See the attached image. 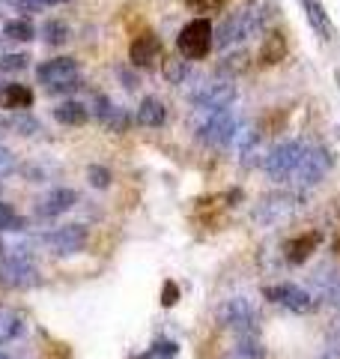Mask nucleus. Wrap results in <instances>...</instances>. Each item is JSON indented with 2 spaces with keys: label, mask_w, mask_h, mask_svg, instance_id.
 Returning a JSON list of instances; mask_svg holds the SVG:
<instances>
[{
  "label": "nucleus",
  "mask_w": 340,
  "mask_h": 359,
  "mask_svg": "<svg viewBox=\"0 0 340 359\" xmlns=\"http://www.w3.org/2000/svg\"><path fill=\"white\" fill-rule=\"evenodd\" d=\"M39 282L36 264L27 245H9L0 255V285L6 287H33Z\"/></svg>",
  "instance_id": "1"
},
{
  "label": "nucleus",
  "mask_w": 340,
  "mask_h": 359,
  "mask_svg": "<svg viewBox=\"0 0 340 359\" xmlns=\"http://www.w3.org/2000/svg\"><path fill=\"white\" fill-rule=\"evenodd\" d=\"M36 78L39 84H45L48 93H72L81 84V69H78V63L72 57H54L48 63H42L36 69Z\"/></svg>",
  "instance_id": "2"
},
{
  "label": "nucleus",
  "mask_w": 340,
  "mask_h": 359,
  "mask_svg": "<svg viewBox=\"0 0 340 359\" xmlns=\"http://www.w3.org/2000/svg\"><path fill=\"white\" fill-rule=\"evenodd\" d=\"M239 126V117L230 108H218V111H203V123L197 126V138L209 147H224L233 138V129Z\"/></svg>",
  "instance_id": "3"
},
{
  "label": "nucleus",
  "mask_w": 340,
  "mask_h": 359,
  "mask_svg": "<svg viewBox=\"0 0 340 359\" xmlns=\"http://www.w3.org/2000/svg\"><path fill=\"white\" fill-rule=\"evenodd\" d=\"M176 48L185 60H203L212 48V25L206 18H194L179 30L176 36Z\"/></svg>",
  "instance_id": "4"
},
{
  "label": "nucleus",
  "mask_w": 340,
  "mask_h": 359,
  "mask_svg": "<svg viewBox=\"0 0 340 359\" xmlns=\"http://www.w3.org/2000/svg\"><path fill=\"white\" fill-rule=\"evenodd\" d=\"M218 318H221L224 327L236 335V339H239V335H257V320L260 318H257L254 306L245 297L227 299L221 306V311H218Z\"/></svg>",
  "instance_id": "5"
},
{
  "label": "nucleus",
  "mask_w": 340,
  "mask_h": 359,
  "mask_svg": "<svg viewBox=\"0 0 340 359\" xmlns=\"http://www.w3.org/2000/svg\"><path fill=\"white\" fill-rule=\"evenodd\" d=\"M296 212V198L292 195H269L254 207V222L263 228H278V224L290 222Z\"/></svg>",
  "instance_id": "6"
},
{
  "label": "nucleus",
  "mask_w": 340,
  "mask_h": 359,
  "mask_svg": "<svg viewBox=\"0 0 340 359\" xmlns=\"http://www.w3.org/2000/svg\"><path fill=\"white\" fill-rule=\"evenodd\" d=\"M236 99V87L233 81H203L191 90V102L200 111H218V108H230Z\"/></svg>",
  "instance_id": "7"
},
{
  "label": "nucleus",
  "mask_w": 340,
  "mask_h": 359,
  "mask_svg": "<svg viewBox=\"0 0 340 359\" xmlns=\"http://www.w3.org/2000/svg\"><path fill=\"white\" fill-rule=\"evenodd\" d=\"M302 153H304V147H302L299 141H283L281 147H275V150L266 156V162H263L266 174H269L271 180H287L292 171H296Z\"/></svg>",
  "instance_id": "8"
},
{
  "label": "nucleus",
  "mask_w": 340,
  "mask_h": 359,
  "mask_svg": "<svg viewBox=\"0 0 340 359\" xmlns=\"http://www.w3.org/2000/svg\"><path fill=\"white\" fill-rule=\"evenodd\" d=\"M269 297L281 302L283 309H290V311H296V314H311L316 306H320V297L313 294V290L308 287H302V285H290V282H283L278 287H271L269 290Z\"/></svg>",
  "instance_id": "9"
},
{
  "label": "nucleus",
  "mask_w": 340,
  "mask_h": 359,
  "mask_svg": "<svg viewBox=\"0 0 340 359\" xmlns=\"http://www.w3.org/2000/svg\"><path fill=\"white\" fill-rule=\"evenodd\" d=\"M42 243H45V249H48L51 255H60V257L75 255V252H81L87 245V228L84 224H63V228L51 231Z\"/></svg>",
  "instance_id": "10"
},
{
  "label": "nucleus",
  "mask_w": 340,
  "mask_h": 359,
  "mask_svg": "<svg viewBox=\"0 0 340 359\" xmlns=\"http://www.w3.org/2000/svg\"><path fill=\"white\" fill-rule=\"evenodd\" d=\"M328 165H332V159H328L325 150H320V147L304 150L302 159H299V165H296V171H292L290 177L296 180L299 186H316V183H320V180L325 177Z\"/></svg>",
  "instance_id": "11"
},
{
  "label": "nucleus",
  "mask_w": 340,
  "mask_h": 359,
  "mask_svg": "<svg viewBox=\"0 0 340 359\" xmlns=\"http://www.w3.org/2000/svg\"><path fill=\"white\" fill-rule=\"evenodd\" d=\"M248 39H251V33H248L245 21H242V15H239V9L227 15L221 25H218V30H212V45H215V48H221V51L236 48V45H242V42H248Z\"/></svg>",
  "instance_id": "12"
},
{
  "label": "nucleus",
  "mask_w": 340,
  "mask_h": 359,
  "mask_svg": "<svg viewBox=\"0 0 340 359\" xmlns=\"http://www.w3.org/2000/svg\"><path fill=\"white\" fill-rule=\"evenodd\" d=\"M239 15L245 21L248 33L257 36V33H263L269 27V21L275 18V4H271V0H245L239 6Z\"/></svg>",
  "instance_id": "13"
},
{
  "label": "nucleus",
  "mask_w": 340,
  "mask_h": 359,
  "mask_svg": "<svg viewBox=\"0 0 340 359\" xmlns=\"http://www.w3.org/2000/svg\"><path fill=\"white\" fill-rule=\"evenodd\" d=\"M75 204H78V195L72 189H63V186L51 189V192L36 204V216L39 219H57V216H63V212H69Z\"/></svg>",
  "instance_id": "14"
},
{
  "label": "nucleus",
  "mask_w": 340,
  "mask_h": 359,
  "mask_svg": "<svg viewBox=\"0 0 340 359\" xmlns=\"http://www.w3.org/2000/svg\"><path fill=\"white\" fill-rule=\"evenodd\" d=\"M158 54H162V42H158L153 33H141L129 48V57L134 66H153L158 60Z\"/></svg>",
  "instance_id": "15"
},
{
  "label": "nucleus",
  "mask_w": 340,
  "mask_h": 359,
  "mask_svg": "<svg viewBox=\"0 0 340 359\" xmlns=\"http://www.w3.org/2000/svg\"><path fill=\"white\" fill-rule=\"evenodd\" d=\"M27 323H24V314L15 311V309H6L0 306V344H13L24 335Z\"/></svg>",
  "instance_id": "16"
},
{
  "label": "nucleus",
  "mask_w": 340,
  "mask_h": 359,
  "mask_svg": "<svg viewBox=\"0 0 340 359\" xmlns=\"http://www.w3.org/2000/svg\"><path fill=\"white\" fill-rule=\"evenodd\" d=\"M221 359H266V351L257 335H239V339L224 351Z\"/></svg>",
  "instance_id": "17"
},
{
  "label": "nucleus",
  "mask_w": 340,
  "mask_h": 359,
  "mask_svg": "<svg viewBox=\"0 0 340 359\" xmlns=\"http://www.w3.org/2000/svg\"><path fill=\"white\" fill-rule=\"evenodd\" d=\"M164 120H167V108L162 99H155V96H146L141 108H138V123L146 129H158V126H164Z\"/></svg>",
  "instance_id": "18"
},
{
  "label": "nucleus",
  "mask_w": 340,
  "mask_h": 359,
  "mask_svg": "<svg viewBox=\"0 0 340 359\" xmlns=\"http://www.w3.org/2000/svg\"><path fill=\"white\" fill-rule=\"evenodd\" d=\"M0 102L9 111H27L33 105V90L24 84H3L0 90Z\"/></svg>",
  "instance_id": "19"
},
{
  "label": "nucleus",
  "mask_w": 340,
  "mask_h": 359,
  "mask_svg": "<svg viewBox=\"0 0 340 359\" xmlns=\"http://www.w3.org/2000/svg\"><path fill=\"white\" fill-rule=\"evenodd\" d=\"M316 245H320V233H304V237H296L283 245V255H287L290 264H304Z\"/></svg>",
  "instance_id": "20"
},
{
  "label": "nucleus",
  "mask_w": 340,
  "mask_h": 359,
  "mask_svg": "<svg viewBox=\"0 0 340 359\" xmlns=\"http://www.w3.org/2000/svg\"><path fill=\"white\" fill-rule=\"evenodd\" d=\"M87 105L84 102H75V99H69V102L57 105L54 108V120L63 123V126H81V123H87Z\"/></svg>",
  "instance_id": "21"
},
{
  "label": "nucleus",
  "mask_w": 340,
  "mask_h": 359,
  "mask_svg": "<svg viewBox=\"0 0 340 359\" xmlns=\"http://www.w3.org/2000/svg\"><path fill=\"white\" fill-rule=\"evenodd\" d=\"M304 13H308L311 25L320 30L323 39H332V25H328V18H325V13H323V4H320V0H304Z\"/></svg>",
  "instance_id": "22"
},
{
  "label": "nucleus",
  "mask_w": 340,
  "mask_h": 359,
  "mask_svg": "<svg viewBox=\"0 0 340 359\" xmlns=\"http://www.w3.org/2000/svg\"><path fill=\"white\" fill-rule=\"evenodd\" d=\"M283 51H287V45H283L281 33H269L266 42H263V48H260V60H263L266 66H271V63H278L283 57Z\"/></svg>",
  "instance_id": "23"
},
{
  "label": "nucleus",
  "mask_w": 340,
  "mask_h": 359,
  "mask_svg": "<svg viewBox=\"0 0 340 359\" xmlns=\"http://www.w3.org/2000/svg\"><path fill=\"white\" fill-rule=\"evenodd\" d=\"M3 36L6 39H15V42H30L33 36H36V30H33V25L27 18H13L3 25Z\"/></svg>",
  "instance_id": "24"
},
{
  "label": "nucleus",
  "mask_w": 340,
  "mask_h": 359,
  "mask_svg": "<svg viewBox=\"0 0 340 359\" xmlns=\"http://www.w3.org/2000/svg\"><path fill=\"white\" fill-rule=\"evenodd\" d=\"M42 36L48 45H63V42H69V25L60 21V18H51V21H45Z\"/></svg>",
  "instance_id": "25"
},
{
  "label": "nucleus",
  "mask_w": 340,
  "mask_h": 359,
  "mask_svg": "<svg viewBox=\"0 0 340 359\" xmlns=\"http://www.w3.org/2000/svg\"><path fill=\"white\" fill-rule=\"evenodd\" d=\"M254 141H257V132H254L251 123H239V126L233 129L230 144H233V147L239 150V153H248V150H251V144H254Z\"/></svg>",
  "instance_id": "26"
},
{
  "label": "nucleus",
  "mask_w": 340,
  "mask_h": 359,
  "mask_svg": "<svg viewBox=\"0 0 340 359\" xmlns=\"http://www.w3.org/2000/svg\"><path fill=\"white\" fill-rule=\"evenodd\" d=\"M105 126L111 129V132H126L129 129V123H132V117H129V111L126 108H117V105H111V111L105 114Z\"/></svg>",
  "instance_id": "27"
},
{
  "label": "nucleus",
  "mask_w": 340,
  "mask_h": 359,
  "mask_svg": "<svg viewBox=\"0 0 340 359\" xmlns=\"http://www.w3.org/2000/svg\"><path fill=\"white\" fill-rule=\"evenodd\" d=\"M188 72H191V66H188L185 57H183V60H167V63H164V75H167L170 84H185Z\"/></svg>",
  "instance_id": "28"
},
{
  "label": "nucleus",
  "mask_w": 340,
  "mask_h": 359,
  "mask_svg": "<svg viewBox=\"0 0 340 359\" xmlns=\"http://www.w3.org/2000/svg\"><path fill=\"white\" fill-rule=\"evenodd\" d=\"M27 54H0V72H21V69H27Z\"/></svg>",
  "instance_id": "29"
},
{
  "label": "nucleus",
  "mask_w": 340,
  "mask_h": 359,
  "mask_svg": "<svg viewBox=\"0 0 340 359\" xmlns=\"http://www.w3.org/2000/svg\"><path fill=\"white\" fill-rule=\"evenodd\" d=\"M87 177H90V186H96V189H108L111 186V171L108 168H101V165H90Z\"/></svg>",
  "instance_id": "30"
},
{
  "label": "nucleus",
  "mask_w": 340,
  "mask_h": 359,
  "mask_svg": "<svg viewBox=\"0 0 340 359\" xmlns=\"http://www.w3.org/2000/svg\"><path fill=\"white\" fill-rule=\"evenodd\" d=\"M9 126L21 129V135H36V132L42 129L39 120H33V117H15V120H9Z\"/></svg>",
  "instance_id": "31"
},
{
  "label": "nucleus",
  "mask_w": 340,
  "mask_h": 359,
  "mask_svg": "<svg viewBox=\"0 0 340 359\" xmlns=\"http://www.w3.org/2000/svg\"><path fill=\"white\" fill-rule=\"evenodd\" d=\"M191 9H197V13H209V9H218L224 0H185Z\"/></svg>",
  "instance_id": "32"
},
{
  "label": "nucleus",
  "mask_w": 340,
  "mask_h": 359,
  "mask_svg": "<svg viewBox=\"0 0 340 359\" xmlns=\"http://www.w3.org/2000/svg\"><path fill=\"white\" fill-rule=\"evenodd\" d=\"M15 9H21V13H39V9L45 6L42 0H9Z\"/></svg>",
  "instance_id": "33"
},
{
  "label": "nucleus",
  "mask_w": 340,
  "mask_h": 359,
  "mask_svg": "<svg viewBox=\"0 0 340 359\" xmlns=\"http://www.w3.org/2000/svg\"><path fill=\"white\" fill-rule=\"evenodd\" d=\"M21 228H24V222L15 219L13 212H9V216H0V231H21Z\"/></svg>",
  "instance_id": "34"
},
{
  "label": "nucleus",
  "mask_w": 340,
  "mask_h": 359,
  "mask_svg": "<svg viewBox=\"0 0 340 359\" xmlns=\"http://www.w3.org/2000/svg\"><path fill=\"white\" fill-rule=\"evenodd\" d=\"M320 359H340V335H334V339L325 344V351H323Z\"/></svg>",
  "instance_id": "35"
},
{
  "label": "nucleus",
  "mask_w": 340,
  "mask_h": 359,
  "mask_svg": "<svg viewBox=\"0 0 340 359\" xmlns=\"http://www.w3.org/2000/svg\"><path fill=\"white\" fill-rule=\"evenodd\" d=\"M15 168V156L9 153L6 147H0V174H6V171H13Z\"/></svg>",
  "instance_id": "36"
},
{
  "label": "nucleus",
  "mask_w": 340,
  "mask_h": 359,
  "mask_svg": "<svg viewBox=\"0 0 340 359\" xmlns=\"http://www.w3.org/2000/svg\"><path fill=\"white\" fill-rule=\"evenodd\" d=\"M120 78H122V87H129V90L138 87V78H134L129 69H120Z\"/></svg>",
  "instance_id": "37"
},
{
  "label": "nucleus",
  "mask_w": 340,
  "mask_h": 359,
  "mask_svg": "<svg viewBox=\"0 0 340 359\" xmlns=\"http://www.w3.org/2000/svg\"><path fill=\"white\" fill-rule=\"evenodd\" d=\"M164 306H173V285H167V297H164Z\"/></svg>",
  "instance_id": "38"
},
{
  "label": "nucleus",
  "mask_w": 340,
  "mask_h": 359,
  "mask_svg": "<svg viewBox=\"0 0 340 359\" xmlns=\"http://www.w3.org/2000/svg\"><path fill=\"white\" fill-rule=\"evenodd\" d=\"M45 6H54V4H66V0H42Z\"/></svg>",
  "instance_id": "39"
},
{
  "label": "nucleus",
  "mask_w": 340,
  "mask_h": 359,
  "mask_svg": "<svg viewBox=\"0 0 340 359\" xmlns=\"http://www.w3.org/2000/svg\"><path fill=\"white\" fill-rule=\"evenodd\" d=\"M0 359H6V353H3V351H0Z\"/></svg>",
  "instance_id": "40"
},
{
  "label": "nucleus",
  "mask_w": 340,
  "mask_h": 359,
  "mask_svg": "<svg viewBox=\"0 0 340 359\" xmlns=\"http://www.w3.org/2000/svg\"><path fill=\"white\" fill-rule=\"evenodd\" d=\"M0 90H3V87H0Z\"/></svg>",
  "instance_id": "41"
}]
</instances>
